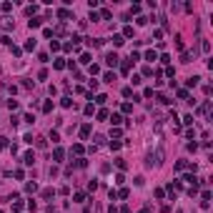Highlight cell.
<instances>
[{
	"mask_svg": "<svg viewBox=\"0 0 213 213\" xmlns=\"http://www.w3.org/2000/svg\"><path fill=\"white\" fill-rule=\"evenodd\" d=\"M105 63L110 65V68H115V65H118V55H115V53H108V55H105Z\"/></svg>",
	"mask_w": 213,
	"mask_h": 213,
	"instance_id": "cell-1",
	"label": "cell"
},
{
	"mask_svg": "<svg viewBox=\"0 0 213 213\" xmlns=\"http://www.w3.org/2000/svg\"><path fill=\"white\" fill-rule=\"evenodd\" d=\"M58 18L68 20V18H70V10H68V8H60V10H58Z\"/></svg>",
	"mask_w": 213,
	"mask_h": 213,
	"instance_id": "cell-2",
	"label": "cell"
},
{
	"mask_svg": "<svg viewBox=\"0 0 213 213\" xmlns=\"http://www.w3.org/2000/svg\"><path fill=\"white\" fill-rule=\"evenodd\" d=\"M88 135H90V123H85L80 128V138H88Z\"/></svg>",
	"mask_w": 213,
	"mask_h": 213,
	"instance_id": "cell-3",
	"label": "cell"
},
{
	"mask_svg": "<svg viewBox=\"0 0 213 213\" xmlns=\"http://www.w3.org/2000/svg\"><path fill=\"white\" fill-rule=\"evenodd\" d=\"M33 161H35V156H33V153H25V158H23L25 166H33Z\"/></svg>",
	"mask_w": 213,
	"mask_h": 213,
	"instance_id": "cell-4",
	"label": "cell"
},
{
	"mask_svg": "<svg viewBox=\"0 0 213 213\" xmlns=\"http://www.w3.org/2000/svg\"><path fill=\"white\" fill-rule=\"evenodd\" d=\"M63 156H65L63 148H55V150H53V158H55V161H63Z\"/></svg>",
	"mask_w": 213,
	"mask_h": 213,
	"instance_id": "cell-5",
	"label": "cell"
},
{
	"mask_svg": "<svg viewBox=\"0 0 213 213\" xmlns=\"http://www.w3.org/2000/svg\"><path fill=\"white\" fill-rule=\"evenodd\" d=\"M123 43H125L123 35H113V45H123Z\"/></svg>",
	"mask_w": 213,
	"mask_h": 213,
	"instance_id": "cell-6",
	"label": "cell"
},
{
	"mask_svg": "<svg viewBox=\"0 0 213 213\" xmlns=\"http://www.w3.org/2000/svg\"><path fill=\"white\" fill-rule=\"evenodd\" d=\"M145 60H158V55H156V50H148V53H145Z\"/></svg>",
	"mask_w": 213,
	"mask_h": 213,
	"instance_id": "cell-7",
	"label": "cell"
},
{
	"mask_svg": "<svg viewBox=\"0 0 213 213\" xmlns=\"http://www.w3.org/2000/svg\"><path fill=\"white\" fill-rule=\"evenodd\" d=\"M198 80H200L198 75H193V78H188V88H193V85H198Z\"/></svg>",
	"mask_w": 213,
	"mask_h": 213,
	"instance_id": "cell-8",
	"label": "cell"
},
{
	"mask_svg": "<svg viewBox=\"0 0 213 213\" xmlns=\"http://www.w3.org/2000/svg\"><path fill=\"white\" fill-rule=\"evenodd\" d=\"M60 103H63V108H70V105H73V98H68V95H65Z\"/></svg>",
	"mask_w": 213,
	"mask_h": 213,
	"instance_id": "cell-9",
	"label": "cell"
},
{
	"mask_svg": "<svg viewBox=\"0 0 213 213\" xmlns=\"http://www.w3.org/2000/svg\"><path fill=\"white\" fill-rule=\"evenodd\" d=\"M131 65H133L131 60H123V65H120V70H123V73H128V70H131Z\"/></svg>",
	"mask_w": 213,
	"mask_h": 213,
	"instance_id": "cell-10",
	"label": "cell"
},
{
	"mask_svg": "<svg viewBox=\"0 0 213 213\" xmlns=\"http://www.w3.org/2000/svg\"><path fill=\"white\" fill-rule=\"evenodd\" d=\"M53 65H55V68H58V70H63V68H65V60H63V58H58V60H55V63H53Z\"/></svg>",
	"mask_w": 213,
	"mask_h": 213,
	"instance_id": "cell-11",
	"label": "cell"
},
{
	"mask_svg": "<svg viewBox=\"0 0 213 213\" xmlns=\"http://www.w3.org/2000/svg\"><path fill=\"white\" fill-rule=\"evenodd\" d=\"M110 123H113V125H120V123H123V118H120L118 113H115V115H113V118H110Z\"/></svg>",
	"mask_w": 213,
	"mask_h": 213,
	"instance_id": "cell-12",
	"label": "cell"
},
{
	"mask_svg": "<svg viewBox=\"0 0 213 213\" xmlns=\"http://www.w3.org/2000/svg\"><path fill=\"white\" fill-rule=\"evenodd\" d=\"M25 191H28V193H35L38 186H35V183H28V186H25Z\"/></svg>",
	"mask_w": 213,
	"mask_h": 213,
	"instance_id": "cell-13",
	"label": "cell"
},
{
	"mask_svg": "<svg viewBox=\"0 0 213 213\" xmlns=\"http://www.w3.org/2000/svg\"><path fill=\"white\" fill-rule=\"evenodd\" d=\"M43 110H45V113L53 110V103H50V100H45V103H43Z\"/></svg>",
	"mask_w": 213,
	"mask_h": 213,
	"instance_id": "cell-14",
	"label": "cell"
},
{
	"mask_svg": "<svg viewBox=\"0 0 213 213\" xmlns=\"http://www.w3.org/2000/svg\"><path fill=\"white\" fill-rule=\"evenodd\" d=\"M28 25H30V30H33V28H40V18H35V20H30V23H28Z\"/></svg>",
	"mask_w": 213,
	"mask_h": 213,
	"instance_id": "cell-15",
	"label": "cell"
},
{
	"mask_svg": "<svg viewBox=\"0 0 213 213\" xmlns=\"http://www.w3.org/2000/svg\"><path fill=\"white\" fill-rule=\"evenodd\" d=\"M50 50H60V43L58 40H50Z\"/></svg>",
	"mask_w": 213,
	"mask_h": 213,
	"instance_id": "cell-16",
	"label": "cell"
},
{
	"mask_svg": "<svg viewBox=\"0 0 213 213\" xmlns=\"http://www.w3.org/2000/svg\"><path fill=\"white\" fill-rule=\"evenodd\" d=\"M73 153H78V156H80V153H83V145H80V143H75V145H73Z\"/></svg>",
	"mask_w": 213,
	"mask_h": 213,
	"instance_id": "cell-17",
	"label": "cell"
},
{
	"mask_svg": "<svg viewBox=\"0 0 213 213\" xmlns=\"http://www.w3.org/2000/svg\"><path fill=\"white\" fill-rule=\"evenodd\" d=\"M133 35V28H131V25H128V28H125V30H123V38H131Z\"/></svg>",
	"mask_w": 213,
	"mask_h": 213,
	"instance_id": "cell-18",
	"label": "cell"
},
{
	"mask_svg": "<svg viewBox=\"0 0 213 213\" xmlns=\"http://www.w3.org/2000/svg\"><path fill=\"white\" fill-rule=\"evenodd\" d=\"M5 148V138H0V150Z\"/></svg>",
	"mask_w": 213,
	"mask_h": 213,
	"instance_id": "cell-19",
	"label": "cell"
}]
</instances>
